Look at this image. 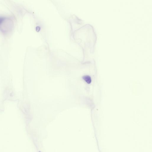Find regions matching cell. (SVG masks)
Returning <instances> with one entry per match:
<instances>
[{
	"instance_id": "cell-2",
	"label": "cell",
	"mask_w": 152,
	"mask_h": 152,
	"mask_svg": "<svg viewBox=\"0 0 152 152\" xmlns=\"http://www.w3.org/2000/svg\"><path fill=\"white\" fill-rule=\"evenodd\" d=\"M83 79L88 84H89L91 82L90 77L89 76H85L83 77Z\"/></svg>"
},
{
	"instance_id": "cell-1",
	"label": "cell",
	"mask_w": 152,
	"mask_h": 152,
	"mask_svg": "<svg viewBox=\"0 0 152 152\" xmlns=\"http://www.w3.org/2000/svg\"><path fill=\"white\" fill-rule=\"evenodd\" d=\"M12 20L4 16H0V29L4 32L10 31L12 27Z\"/></svg>"
}]
</instances>
